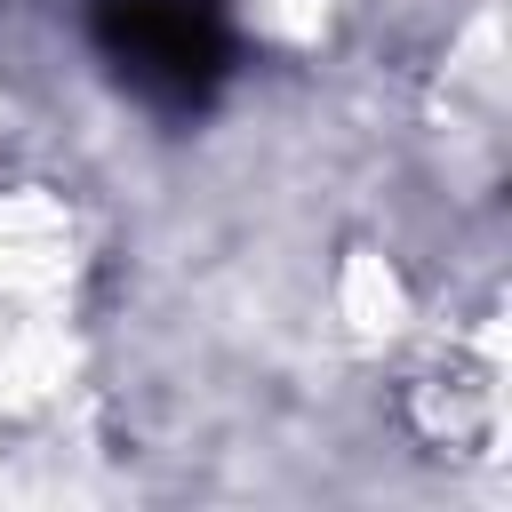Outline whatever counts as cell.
I'll return each instance as SVG.
<instances>
[{"label": "cell", "mask_w": 512, "mask_h": 512, "mask_svg": "<svg viewBox=\"0 0 512 512\" xmlns=\"http://www.w3.org/2000/svg\"><path fill=\"white\" fill-rule=\"evenodd\" d=\"M96 48L152 104H208L232 64L216 0H96Z\"/></svg>", "instance_id": "1"}]
</instances>
